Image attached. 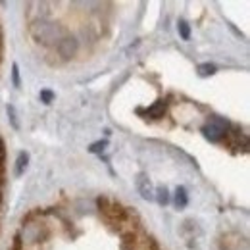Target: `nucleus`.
Masks as SVG:
<instances>
[{
	"mask_svg": "<svg viewBox=\"0 0 250 250\" xmlns=\"http://www.w3.org/2000/svg\"><path fill=\"white\" fill-rule=\"evenodd\" d=\"M177 33H179V37H181L183 41H188V39H190V25H188L185 20H179V21H177Z\"/></svg>",
	"mask_w": 250,
	"mask_h": 250,
	"instance_id": "obj_10",
	"label": "nucleus"
},
{
	"mask_svg": "<svg viewBox=\"0 0 250 250\" xmlns=\"http://www.w3.org/2000/svg\"><path fill=\"white\" fill-rule=\"evenodd\" d=\"M27 162H29V154L27 152H20L18 158H16V177H21L23 175V171H25V167H27Z\"/></svg>",
	"mask_w": 250,
	"mask_h": 250,
	"instance_id": "obj_7",
	"label": "nucleus"
},
{
	"mask_svg": "<svg viewBox=\"0 0 250 250\" xmlns=\"http://www.w3.org/2000/svg\"><path fill=\"white\" fill-rule=\"evenodd\" d=\"M54 96H56V94L52 93L50 89H42V91L39 93V98H41V102H44V104H52Z\"/></svg>",
	"mask_w": 250,
	"mask_h": 250,
	"instance_id": "obj_14",
	"label": "nucleus"
},
{
	"mask_svg": "<svg viewBox=\"0 0 250 250\" xmlns=\"http://www.w3.org/2000/svg\"><path fill=\"white\" fill-rule=\"evenodd\" d=\"M154 200H156L160 206H167L169 200H171V198H169V190H167V187H158Z\"/></svg>",
	"mask_w": 250,
	"mask_h": 250,
	"instance_id": "obj_9",
	"label": "nucleus"
},
{
	"mask_svg": "<svg viewBox=\"0 0 250 250\" xmlns=\"http://www.w3.org/2000/svg\"><path fill=\"white\" fill-rule=\"evenodd\" d=\"M108 146V141H96L93 145H89V152H93V154H100L102 156V152H104V148Z\"/></svg>",
	"mask_w": 250,
	"mask_h": 250,
	"instance_id": "obj_11",
	"label": "nucleus"
},
{
	"mask_svg": "<svg viewBox=\"0 0 250 250\" xmlns=\"http://www.w3.org/2000/svg\"><path fill=\"white\" fill-rule=\"evenodd\" d=\"M166 112H167V102H166V100H156L150 108L145 110V114H146L150 120H162V118L166 116Z\"/></svg>",
	"mask_w": 250,
	"mask_h": 250,
	"instance_id": "obj_5",
	"label": "nucleus"
},
{
	"mask_svg": "<svg viewBox=\"0 0 250 250\" xmlns=\"http://www.w3.org/2000/svg\"><path fill=\"white\" fill-rule=\"evenodd\" d=\"M173 200H175V206H177L179 210L187 208V204H188L187 188H185V187H177V188H175V196H173Z\"/></svg>",
	"mask_w": 250,
	"mask_h": 250,
	"instance_id": "obj_6",
	"label": "nucleus"
},
{
	"mask_svg": "<svg viewBox=\"0 0 250 250\" xmlns=\"http://www.w3.org/2000/svg\"><path fill=\"white\" fill-rule=\"evenodd\" d=\"M56 48H58V52H60V56H62L63 60H69V58H73V56L77 54V50H79V42H77L75 37L65 35L63 39H60V42L56 44Z\"/></svg>",
	"mask_w": 250,
	"mask_h": 250,
	"instance_id": "obj_3",
	"label": "nucleus"
},
{
	"mask_svg": "<svg viewBox=\"0 0 250 250\" xmlns=\"http://www.w3.org/2000/svg\"><path fill=\"white\" fill-rule=\"evenodd\" d=\"M227 129H229V122H225V120H221L218 116H214L208 124L202 125L200 133H202L210 143H221V141H225L227 135H229Z\"/></svg>",
	"mask_w": 250,
	"mask_h": 250,
	"instance_id": "obj_2",
	"label": "nucleus"
},
{
	"mask_svg": "<svg viewBox=\"0 0 250 250\" xmlns=\"http://www.w3.org/2000/svg\"><path fill=\"white\" fill-rule=\"evenodd\" d=\"M6 112H8V120H10V124L14 129H20V122H18V116H16V108L12 106V104H8L6 106Z\"/></svg>",
	"mask_w": 250,
	"mask_h": 250,
	"instance_id": "obj_12",
	"label": "nucleus"
},
{
	"mask_svg": "<svg viewBox=\"0 0 250 250\" xmlns=\"http://www.w3.org/2000/svg\"><path fill=\"white\" fill-rule=\"evenodd\" d=\"M216 71H218V67L210 62L200 63V65L196 67V73H198V77H202V79H204V77H212Z\"/></svg>",
	"mask_w": 250,
	"mask_h": 250,
	"instance_id": "obj_8",
	"label": "nucleus"
},
{
	"mask_svg": "<svg viewBox=\"0 0 250 250\" xmlns=\"http://www.w3.org/2000/svg\"><path fill=\"white\" fill-rule=\"evenodd\" d=\"M12 83L16 89H21V79H20V65L14 63L12 65Z\"/></svg>",
	"mask_w": 250,
	"mask_h": 250,
	"instance_id": "obj_13",
	"label": "nucleus"
},
{
	"mask_svg": "<svg viewBox=\"0 0 250 250\" xmlns=\"http://www.w3.org/2000/svg\"><path fill=\"white\" fill-rule=\"evenodd\" d=\"M31 33H33V37H35L39 42H42V44H50V42H54V41H56V44H58L60 39L65 37V31L60 29L56 23H50V21H41V23H37L31 29Z\"/></svg>",
	"mask_w": 250,
	"mask_h": 250,
	"instance_id": "obj_1",
	"label": "nucleus"
},
{
	"mask_svg": "<svg viewBox=\"0 0 250 250\" xmlns=\"http://www.w3.org/2000/svg\"><path fill=\"white\" fill-rule=\"evenodd\" d=\"M135 185H137V190L139 194L145 198V200H154V190H152V185H150V179L145 171H141L135 179Z\"/></svg>",
	"mask_w": 250,
	"mask_h": 250,
	"instance_id": "obj_4",
	"label": "nucleus"
}]
</instances>
